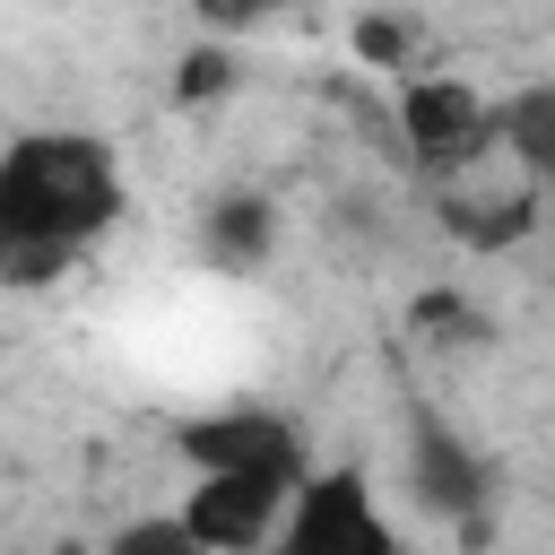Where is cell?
<instances>
[{"label": "cell", "mask_w": 555, "mask_h": 555, "mask_svg": "<svg viewBox=\"0 0 555 555\" xmlns=\"http://www.w3.org/2000/svg\"><path fill=\"white\" fill-rule=\"evenodd\" d=\"M130 208L121 156L95 130H17L0 147V286H61Z\"/></svg>", "instance_id": "obj_1"}, {"label": "cell", "mask_w": 555, "mask_h": 555, "mask_svg": "<svg viewBox=\"0 0 555 555\" xmlns=\"http://www.w3.org/2000/svg\"><path fill=\"white\" fill-rule=\"evenodd\" d=\"M399 147L416 173L434 182H460L468 165L494 156V104L468 87V78H442V69H399Z\"/></svg>", "instance_id": "obj_2"}, {"label": "cell", "mask_w": 555, "mask_h": 555, "mask_svg": "<svg viewBox=\"0 0 555 555\" xmlns=\"http://www.w3.org/2000/svg\"><path fill=\"white\" fill-rule=\"evenodd\" d=\"M269 546L278 555H399V529L382 520L364 468H304Z\"/></svg>", "instance_id": "obj_3"}, {"label": "cell", "mask_w": 555, "mask_h": 555, "mask_svg": "<svg viewBox=\"0 0 555 555\" xmlns=\"http://www.w3.org/2000/svg\"><path fill=\"white\" fill-rule=\"evenodd\" d=\"M399 460H408V494H416V512H442L468 546L494 529V520H486V486H494V468H486V460H477V442H468V434H451L434 408H416V416H408V451H399Z\"/></svg>", "instance_id": "obj_4"}, {"label": "cell", "mask_w": 555, "mask_h": 555, "mask_svg": "<svg viewBox=\"0 0 555 555\" xmlns=\"http://www.w3.org/2000/svg\"><path fill=\"white\" fill-rule=\"evenodd\" d=\"M173 451H182V468H243V477H278V486H295V477L312 468L304 425L278 416V408H217V416H191V425L173 434Z\"/></svg>", "instance_id": "obj_5"}, {"label": "cell", "mask_w": 555, "mask_h": 555, "mask_svg": "<svg viewBox=\"0 0 555 555\" xmlns=\"http://www.w3.org/2000/svg\"><path fill=\"white\" fill-rule=\"evenodd\" d=\"M295 486L278 477H243V468H191V494H182V520L199 538V555H251L278 538V512H286Z\"/></svg>", "instance_id": "obj_6"}, {"label": "cell", "mask_w": 555, "mask_h": 555, "mask_svg": "<svg viewBox=\"0 0 555 555\" xmlns=\"http://www.w3.org/2000/svg\"><path fill=\"white\" fill-rule=\"evenodd\" d=\"M538 182H512V191H468V182H451L442 199H434V225L460 243V251H477V260H503V251H520L529 234H538Z\"/></svg>", "instance_id": "obj_7"}, {"label": "cell", "mask_w": 555, "mask_h": 555, "mask_svg": "<svg viewBox=\"0 0 555 555\" xmlns=\"http://www.w3.org/2000/svg\"><path fill=\"white\" fill-rule=\"evenodd\" d=\"M199 260L225 269V278H260L278 260V199L260 191H217L199 208Z\"/></svg>", "instance_id": "obj_8"}, {"label": "cell", "mask_w": 555, "mask_h": 555, "mask_svg": "<svg viewBox=\"0 0 555 555\" xmlns=\"http://www.w3.org/2000/svg\"><path fill=\"white\" fill-rule=\"evenodd\" d=\"M494 147L520 165V182H555V87H520L494 104Z\"/></svg>", "instance_id": "obj_9"}, {"label": "cell", "mask_w": 555, "mask_h": 555, "mask_svg": "<svg viewBox=\"0 0 555 555\" xmlns=\"http://www.w3.org/2000/svg\"><path fill=\"white\" fill-rule=\"evenodd\" d=\"M234 87H243L234 35H199V43H182V61H173V104H182V113H199V104H225Z\"/></svg>", "instance_id": "obj_10"}, {"label": "cell", "mask_w": 555, "mask_h": 555, "mask_svg": "<svg viewBox=\"0 0 555 555\" xmlns=\"http://www.w3.org/2000/svg\"><path fill=\"white\" fill-rule=\"evenodd\" d=\"M347 43H356V61H364V69H408V61H416V26H408V17H382V9H373V17H356V26H347Z\"/></svg>", "instance_id": "obj_11"}, {"label": "cell", "mask_w": 555, "mask_h": 555, "mask_svg": "<svg viewBox=\"0 0 555 555\" xmlns=\"http://www.w3.org/2000/svg\"><path fill=\"white\" fill-rule=\"evenodd\" d=\"M113 555H199V538H191L182 512H147V520H121L113 529Z\"/></svg>", "instance_id": "obj_12"}, {"label": "cell", "mask_w": 555, "mask_h": 555, "mask_svg": "<svg viewBox=\"0 0 555 555\" xmlns=\"http://www.w3.org/2000/svg\"><path fill=\"white\" fill-rule=\"evenodd\" d=\"M191 9H199V35H243V26H260L295 0H191Z\"/></svg>", "instance_id": "obj_13"}]
</instances>
